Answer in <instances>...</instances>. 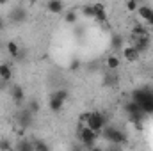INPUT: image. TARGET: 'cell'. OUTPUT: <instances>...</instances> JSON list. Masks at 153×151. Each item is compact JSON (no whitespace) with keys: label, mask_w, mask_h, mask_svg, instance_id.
Wrapping results in <instances>:
<instances>
[{"label":"cell","mask_w":153,"mask_h":151,"mask_svg":"<svg viewBox=\"0 0 153 151\" xmlns=\"http://www.w3.org/2000/svg\"><path fill=\"white\" fill-rule=\"evenodd\" d=\"M137 14H139V16H141V20L146 23V21L150 20V16L153 14V7L146 5V4H141V5H139V9H137Z\"/></svg>","instance_id":"cell-13"},{"label":"cell","mask_w":153,"mask_h":151,"mask_svg":"<svg viewBox=\"0 0 153 151\" xmlns=\"http://www.w3.org/2000/svg\"><path fill=\"white\" fill-rule=\"evenodd\" d=\"M150 38H139V39H134L132 38V46L139 52V53H144V52H148V48H150Z\"/></svg>","instance_id":"cell-9"},{"label":"cell","mask_w":153,"mask_h":151,"mask_svg":"<svg viewBox=\"0 0 153 151\" xmlns=\"http://www.w3.org/2000/svg\"><path fill=\"white\" fill-rule=\"evenodd\" d=\"M32 148H34V151H50L48 144H46L45 141H41V139H36V141H32Z\"/></svg>","instance_id":"cell-16"},{"label":"cell","mask_w":153,"mask_h":151,"mask_svg":"<svg viewBox=\"0 0 153 151\" xmlns=\"http://www.w3.org/2000/svg\"><path fill=\"white\" fill-rule=\"evenodd\" d=\"M80 66H82L80 59L73 57V59H71V62H70V71H78V70H80Z\"/></svg>","instance_id":"cell-21"},{"label":"cell","mask_w":153,"mask_h":151,"mask_svg":"<svg viewBox=\"0 0 153 151\" xmlns=\"http://www.w3.org/2000/svg\"><path fill=\"white\" fill-rule=\"evenodd\" d=\"M76 139L89 150L93 146H96V139H98V133H94L93 130L85 128V126H80L76 124Z\"/></svg>","instance_id":"cell-3"},{"label":"cell","mask_w":153,"mask_h":151,"mask_svg":"<svg viewBox=\"0 0 153 151\" xmlns=\"http://www.w3.org/2000/svg\"><path fill=\"white\" fill-rule=\"evenodd\" d=\"M68 96H70L68 89H59V91L52 93L50 98H48V107H50V110H52V112H59V110H62V107H64Z\"/></svg>","instance_id":"cell-2"},{"label":"cell","mask_w":153,"mask_h":151,"mask_svg":"<svg viewBox=\"0 0 153 151\" xmlns=\"http://www.w3.org/2000/svg\"><path fill=\"white\" fill-rule=\"evenodd\" d=\"M11 18H13L14 21H23V20L27 18V13H25L23 9H16V11L11 14Z\"/></svg>","instance_id":"cell-18"},{"label":"cell","mask_w":153,"mask_h":151,"mask_svg":"<svg viewBox=\"0 0 153 151\" xmlns=\"http://www.w3.org/2000/svg\"><path fill=\"white\" fill-rule=\"evenodd\" d=\"M30 114H38L39 112V101L38 100H32L30 103H29V109H27Z\"/></svg>","instance_id":"cell-23"},{"label":"cell","mask_w":153,"mask_h":151,"mask_svg":"<svg viewBox=\"0 0 153 151\" xmlns=\"http://www.w3.org/2000/svg\"><path fill=\"white\" fill-rule=\"evenodd\" d=\"M139 2L137 0H126L125 2V9L128 11V13H137V9H139Z\"/></svg>","instance_id":"cell-17"},{"label":"cell","mask_w":153,"mask_h":151,"mask_svg":"<svg viewBox=\"0 0 153 151\" xmlns=\"http://www.w3.org/2000/svg\"><path fill=\"white\" fill-rule=\"evenodd\" d=\"M107 126V115L103 112H89V119L85 123V128L93 130L94 133H102L103 128Z\"/></svg>","instance_id":"cell-1"},{"label":"cell","mask_w":153,"mask_h":151,"mask_svg":"<svg viewBox=\"0 0 153 151\" xmlns=\"http://www.w3.org/2000/svg\"><path fill=\"white\" fill-rule=\"evenodd\" d=\"M64 21H66L68 25H76V21H78V13H76L75 9L66 11V13H64Z\"/></svg>","instance_id":"cell-15"},{"label":"cell","mask_w":153,"mask_h":151,"mask_svg":"<svg viewBox=\"0 0 153 151\" xmlns=\"http://www.w3.org/2000/svg\"><path fill=\"white\" fill-rule=\"evenodd\" d=\"M80 13H82L84 16H87V18H94V16H96V13H94L93 5H89V4H87V5H84V7L80 9Z\"/></svg>","instance_id":"cell-19"},{"label":"cell","mask_w":153,"mask_h":151,"mask_svg":"<svg viewBox=\"0 0 153 151\" xmlns=\"http://www.w3.org/2000/svg\"><path fill=\"white\" fill-rule=\"evenodd\" d=\"M105 68H107L109 71H116V70H119V68H121V57L116 55V53L107 55V57H105Z\"/></svg>","instance_id":"cell-6"},{"label":"cell","mask_w":153,"mask_h":151,"mask_svg":"<svg viewBox=\"0 0 153 151\" xmlns=\"http://www.w3.org/2000/svg\"><path fill=\"white\" fill-rule=\"evenodd\" d=\"M103 151H109V150H103Z\"/></svg>","instance_id":"cell-28"},{"label":"cell","mask_w":153,"mask_h":151,"mask_svg":"<svg viewBox=\"0 0 153 151\" xmlns=\"http://www.w3.org/2000/svg\"><path fill=\"white\" fill-rule=\"evenodd\" d=\"M0 151H13L9 141H0Z\"/></svg>","instance_id":"cell-24"},{"label":"cell","mask_w":153,"mask_h":151,"mask_svg":"<svg viewBox=\"0 0 153 151\" xmlns=\"http://www.w3.org/2000/svg\"><path fill=\"white\" fill-rule=\"evenodd\" d=\"M18 151H34L32 142H29V141H22L20 146H18Z\"/></svg>","instance_id":"cell-20"},{"label":"cell","mask_w":153,"mask_h":151,"mask_svg":"<svg viewBox=\"0 0 153 151\" xmlns=\"http://www.w3.org/2000/svg\"><path fill=\"white\" fill-rule=\"evenodd\" d=\"M144 25H146V27H150V29H153V14L150 16V20H148V21H146Z\"/></svg>","instance_id":"cell-25"},{"label":"cell","mask_w":153,"mask_h":151,"mask_svg":"<svg viewBox=\"0 0 153 151\" xmlns=\"http://www.w3.org/2000/svg\"><path fill=\"white\" fill-rule=\"evenodd\" d=\"M132 38L139 39V38H150V29L143 23H135L132 27Z\"/></svg>","instance_id":"cell-7"},{"label":"cell","mask_w":153,"mask_h":151,"mask_svg":"<svg viewBox=\"0 0 153 151\" xmlns=\"http://www.w3.org/2000/svg\"><path fill=\"white\" fill-rule=\"evenodd\" d=\"M7 52H9V55L14 57V59H20V55H22L20 44H18L16 41H7Z\"/></svg>","instance_id":"cell-14"},{"label":"cell","mask_w":153,"mask_h":151,"mask_svg":"<svg viewBox=\"0 0 153 151\" xmlns=\"http://www.w3.org/2000/svg\"><path fill=\"white\" fill-rule=\"evenodd\" d=\"M32 117H34V114H30L29 110H23V112L18 114L20 128H29V126H30V123H32Z\"/></svg>","instance_id":"cell-11"},{"label":"cell","mask_w":153,"mask_h":151,"mask_svg":"<svg viewBox=\"0 0 153 151\" xmlns=\"http://www.w3.org/2000/svg\"><path fill=\"white\" fill-rule=\"evenodd\" d=\"M87 151H103V150H102L100 146H93V148H89Z\"/></svg>","instance_id":"cell-26"},{"label":"cell","mask_w":153,"mask_h":151,"mask_svg":"<svg viewBox=\"0 0 153 151\" xmlns=\"http://www.w3.org/2000/svg\"><path fill=\"white\" fill-rule=\"evenodd\" d=\"M121 46H123V38L117 36V34H114V36H112V48L117 50V48H121Z\"/></svg>","instance_id":"cell-22"},{"label":"cell","mask_w":153,"mask_h":151,"mask_svg":"<svg viewBox=\"0 0 153 151\" xmlns=\"http://www.w3.org/2000/svg\"><path fill=\"white\" fill-rule=\"evenodd\" d=\"M11 98H13V101H14L16 105H22V103L25 101V91H23V87L18 85V84H14V85L11 87Z\"/></svg>","instance_id":"cell-5"},{"label":"cell","mask_w":153,"mask_h":151,"mask_svg":"<svg viewBox=\"0 0 153 151\" xmlns=\"http://www.w3.org/2000/svg\"><path fill=\"white\" fill-rule=\"evenodd\" d=\"M2 29H4V20L0 18V32H2Z\"/></svg>","instance_id":"cell-27"},{"label":"cell","mask_w":153,"mask_h":151,"mask_svg":"<svg viewBox=\"0 0 153 151\" xmlns=\"http://www.w3.org/2000/svg\"><path fill=\"white\" fill-rule=\"evenodd\" d=\"M103 139L107 141V142H111V144H116V146H119V144H125L126 142V135L121 132V130H117L114 126H105L103 128Z\"/></svg>","instance_id":"cell-4"},{"label":"cell","mask_w":153,"mask_h":151,"mask_svg":"<svg viewBox=\"0 0 153 151\" xmlns=\"http://www.w3.org/2000/svg\"><path fill=\"white\" fill-rule=\"evenodd\" d=\"M46 11H48L50 14H61V13L64 11V4L59 2V0H52V2L46 4Z\"/></svg>","instance_id":"cell-12"},{"label":"cell","mask_w":153,"mask_h":151,"mask_svg":"<svg viewBox=\"0 0 153 151\" xmlns=\"http://www.w3.org/2000/svg\"><path fill=\"white\" fill-rule=\"evenodd\" d=\"M11 78H13V68L7 62H2L0 64V80L4 84H7V82H11Z\"/></svg>","instance_id":"cell-10"},{"label":"cell","mask_w":153,"mask_h":151,"mask_svg":"<svg viewBox=\"0 0 153 151\" xmlns=\"http://www.w3.org/2000/svg\"><path fill=\"white\" fill-rule=\"evenodd\" d=\"M123 57H125V61H128V62H137L139 57H141V53H139L132 44H128V46L123 48Z\"/></svg>","instance_id":"cell-8"}]
</instances>
